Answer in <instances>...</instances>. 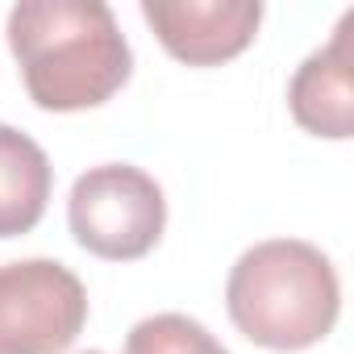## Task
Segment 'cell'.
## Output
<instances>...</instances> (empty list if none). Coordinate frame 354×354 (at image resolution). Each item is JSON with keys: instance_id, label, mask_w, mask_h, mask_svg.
I'll list each match as a JSON object with an SVG mask.
<instances>
[{"instance_id": "cell-1", "label": "cell", "mask_w": 354, "mask_h": 354, "mask_svg": "<svg viewBox=\"0 0 354 354\" xmlns=\"http://www.w3.org/2000/svg\"><path fill=\"white\" fill-rule=\"evenodd\" d=\"M9 50L30 100L46 113L96 109L133 71V50L104 0H21L9 13Z\"/></svg>"}, {"instance_id": "cell-2", "label": "cell", "mask_w": 354, "mask_h": 354, "mask_svg": "<svg viewBox=\"0 0 354 354\" xmlns=\"http://www.w3.org/2000/svg\"><path fill=\"white\" fill-rule=\"evenodd\" d=\"M225 308L242 337L263 350L296 354L317 346L342 308V283L313 242L271 238L250 246L225 283Z\"/></svg>"}, {"instance_id": "cell-3", "label": "cell", "mask_w": 354, "mask_h": 354, "mask_svg": "<svg viewBox=\"0 0 354 354\" xmlns=\"http://www.w3.org/2000/svg\"><path fill=\"white\" fill-rule=\"evenodd\" d=\"M67 225L88 254L109 263H133L158 246L167 225V201L158 180L142 167L100 162L71 184Z\"/></svg>"}, {"instance_id": "cell-4", "label": "cell", "mask_w": 354, "mask_h": 354, "mask_svg": "<svg viewBox=\"0 0 354 354\" xmlns=\"http://www.w3.org/2000/svg\"><path fill=\"white\" fill-rule=\"evenodd\" d=\"M88 321V292L59 259L0 267V354H63Z\"/></svg>"}, {"instance_id": "cell-5", "label": "cell", "mask_w": 354, "mask_h": 354, "mask_svg": "<svg viewBox=\"0 0 354 354\" xmlns=\"http://www.w3.org/2000/svg\"><path fill=\"white\" fill-rule=\"evenodd\" d=\"M142 17L171 59L217 67L242 55L263 21L259 0H142Z\"/></svg>"}, {"instance_id": "cell-6", "label": "cell", "mask_w": 354, "mask_h": 354, "mask_svg": "<svg viewBox=\"0 0 354 354\" xmlns=\"http://www.w3.org/2000/svg\"><path fill=\"white\" fill-rule=\"evenodd\" d=\"M350 30H354V9L342 13L329 46L313 50L292 84H288V109L300 129L317 138L346 142L354 133V67H350Z\"/></svg>"}, {"instance_id": "cell-7", "label": "cell", "mask_w": 354, "mask_h": 354, "mask_svg": "<svg viewBox=\"0 0 354 354\" xmlns=\"http://www.w3.org/2000/svg\"><path fill=\"white\" fill-rule=\"evenodd\" d=\"M50 188L55 167L46 150L30 133L0 125V238L30 234L46 213Z\"/></svg>"}, {"instance_id": "cell-8", "label": "cell", "mask_w": 354, "mask_h": 354, "mask_svg": "<svg viewBox=\"0 0 354 354\" xmlns=\"http://www.w3.org/2000/svg\"><path fill=\"white\" fill-rule=\"evenodd\" d=\"M125 354H230L201 321L184 313H154L125 337Z\"/></svg>"}, {"instance_id": "cell-9", "label": "cell", "mask_w": 354, "mask_h": 354, "mask_svg": "<svg viewBox=\"0 0 354 354\" xmlns=\"http://www.w3.org/2000/svg\"><path fill=\"white\" fill-rule=\"evenodd\" d=\"M84 354H104V350H84Z\"/></svg>"}]
</instances>
